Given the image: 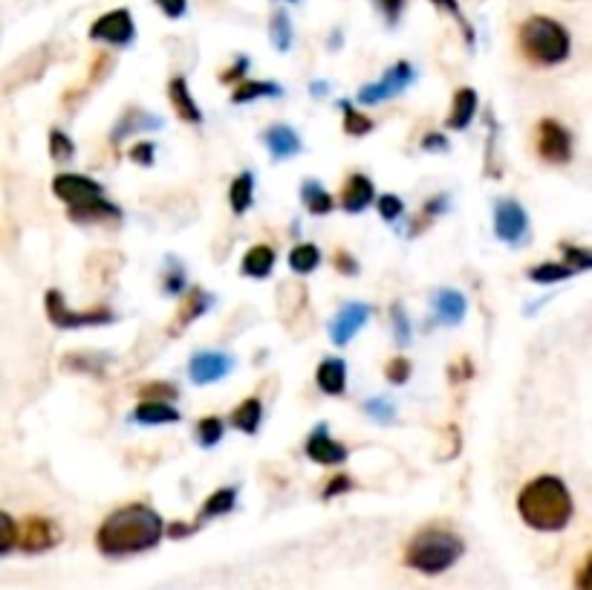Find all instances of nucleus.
Returning <instances> with one entry per match:
<instances>
[{
  "label": "nucleus",
  "instance_id": "46",
  "mask_svg": "<svg viewBox=\"0 0 592 590\" xmlns=\"http://www.w3.org/2000/svg\"><path fill=\"white\" fill-rule=\"evenodd\" d=\"M157 7L165 12V18H171V21H176V18L185 15V9H189V0H153Z\"/></svg>",
  "mask_w": 592,
  "mask_h": 590
},
{
  "label": "nucleus",
  "instance_id": "5",
  "mask_svg": "<svg viewBox=\"0 0 592 590\" xmlns=\"http://www.w3.org/2000/svg\"><path fill=\"white\" fill-rule=\"evenodd\" d=\"M465 541L456 533L428 527L410 538L405 547V565L422 576H440L463 559Z\"/></svg>",
  "mask_w": 592,
  "mask_h": 590
},
{
  "label": "nucleus",
  "instance_id": "3",
  "mask_svg": "<svg viewBox=\"0 0 592 590\" xmlns=\"http://www.w3.org/2000/svg\"><path fill=\"white\" fill-rule=\"evenodd\" d=\"M53 194L67 206L69 221L96 223L119 221V217H122L119 206L105 197V189H101L93 176L58 174L53 180Z\"/></svg>",
  "mask_w": 592,
  "mask_h": 590
},
{
  "label": "nucleus",
  "instance_id": "42",
  "mask_svg": "<svg viewBox=\"0 0 592 590\" xmlns=\"http://www.w3.org/2000/svg\"><path fill=\"white\" fill-rule=\"evenodd\" d=\"M390 313H394L396 342H399V345H408V342H410V324H408V319H405L402 307L394 304V307H390Z\"/></svg>",
  "mask_w": 592,
  "mask_h": 590
},
{
  "label": "nucleus",
  "instance_id": "7",
  "mask_svg": "<svg viewBox=\"0 0 592 590\" xmlns=\"http://www.w3.org/2000/svg\"><path fill=\"white\" fill-rule=\"evenodd\" d=\"M535 148L543 162L561 165L572 160V137L558 119H540L538 131H535Z\"/></svg>",
  "mask_w": 592,
  "mask_h": 590
},
{
  "label": "nucleus",
  "instance_id": "25",
  "mask_svg": "<svg viewBox=\"0 0 592 590\" xmlns=\"http://www.w3.org/2000/svg\"><path fill=\"white\" fill-rule=\"evenodd\" d=\"M260 420H263V403H260L258 397L244 399V403L232 411V422H235L240 431H246V435H255V431L260 429Z\"/></svg>",
  "mask_w": 592,
  "mask_h": 590
},
{
  "label": "nucleus",
  "instance_id": "45",
  "mask_svg": "<svg viewBox=\"0 0 592 590\" xmlns=\"http://www.w3.org/2000/svg\"><path fill=\"white\" fill-rule=\"evenodd\" d=\"M385 374H388V379L394 385H402V383H408V376H410V362L408 360H394L388 365V368H385Z\"/></svg>",
  "mask_w": 592,
  "mask_h": 590
},
{
  "label": "nucleus",
  "instance_id": "29",
  "mask_svg": "<svg viewBox=\"0 0 592 590\" xmlns=\"http://www.w3.org/2000/svg\"><path fill=\"white\" fill-rule=\"evenodd\" d=\"M67 371H87V374H101L107 365L105 353H67L62 360Z\"/></svg>",
  "mask_w": 592,
  "mask_h": 590
},
{
  "label": "nucleus",
  "instance_id": "43",
  "mask_svg": "<svg viewBox=\"0 0 592 590\" xmlns=\"http://www.w3.org/2000/svg\"><path fill=\"white\" fill-rule=\"evenodd\" d=\"M402 212H405L402 200L396 197V194H385V197H379V215L385 217V221H396Z\"/></svg>",
  "mask_w": 592,
  "mask_h": 590
},
{
  "label": "nucleus",
  "instance_id": "36",
  "mask_svg": "<svg viewBox=\"0 0 592 590\" xmlns=\"http://www.w3.org/2000/svg\"><path fill=\"white\" fill-rule=\"evenodd\" d=\"M18 547V524L9 513L0 509V556H7Z\"/></svg>",
  "mask_w": 592,
  "mask_h": 590
},
{
  "label": "nucleus",
  "instance_id": "24",
  "mask_svg": "<svg viewBox=\"0 0 592 590\" xmlns=\"http://www.w3.org/2000/svg\"><path fill=\"white\" fill-rule=\"evenodd\" d=\"M301 203H304L310 215H330L335 206V200L330 197L327 189L315 183V180H306V183L301 185Z\"/></svg>",
  "mask_w": 592,
  "mask_h": 590
},
{
  "label": "nucleus",
  "instance_id": "33",
  "mask_svg": "<svg viewBox=\"0 0 592 590\" xmlns=\"http://www.w3.org/2000/svg\"><path fill=\"white\" fill-rule=\"evenodd\" d=\"M570 276L572 269L567 264H538V267L529 269V278L535 285H552V281H563Z\"/></svg>",
  "mask_w": 592,
  "mask_h": 590
},
{
  "label": "nucleus",
  "instance_id": "23",
  "mask_svg": "<svg viewBox=\"0 0 592 590\" xmlns=\"http://www.w3.org/2000/svg\"><path fill=\"white\" fill-rule=\"evenodd\" d=\"M272 267H275V249L266 244L251 246L249 253H246L244 264H240L244 276H249V278H266L269 272H272Z\"/></svg>",
  "mask_w": 592,
  "mask_h": 590
},
{
  "label": "nucleus",
  "instance_id": "34",
  "mask_svg": "<svg viewBox=\"0 0 592 590\" xmlns=\"http://www.w3.org/2000/svg\"><path fill=\"white\" fill-rule=\"evenodd\" d=\"M223 435H226V426H223L220 417H205V420L197 422V443L205 446V449L220 443Z\"/></svg>",
  "mask_w": 592,
  "mask_h": 590
},
{
  "label": "nucleus",
  "instance_id": "15",
  "mask_svg": "<svg viewBox=\"0 0 592 590\" xmlns=\"http://www.w3.org/2000/svg\"><path fill=\"white\" fill-rule=\"evenodd\" d=\"M376 192H373V183L367 180L365 174H349L347 183H344L342 192V208L349 212V215H358V212H365L367 206L373 203Z\"/></svg>",
  "mask_w": 592,
  "mask_h": 590
},
{
  "label": "nucleus",
  "instance_id": "30",
  "mask_svg": "<svg viewBox=\"0 0 592 590\" xmlns=\"http://www.w3.org/2000/svg\"><path fill=\"white\" fill-rule=\"evenodd\" d=\"M319 264H321V253L315 244H298L295 249L289 253V267L295 269V272H301V276L312 272Z\"/></svg>",
  "mask_w": 592,
  "mask_h": 590
},
{
  "label": "nucleus",
  "instance_id": "2",
  "mask_svg": "<svg viewBox=\"0 0 592 590\" xmlns=\"http://www.w3.org/2000/svg\"><path fill=\"white\" fill-rule=\"evenodd\" d=\"M517 513L538 533H561L572 522L575 506H572V495L561 478L540 475L520 490Z\"/></svg>",
  "mask_w": 592,
  "mask_h": 590
},
{
  "label": "nucleus",
  "instance_id": "32",
  "mask_svg": "<svg viewBox=\"0 0 592 590\" xmlns=\"http://www.w3.org/2000/svg\"><path fill=\"white\" fill-rule=\"evenodd\" d=\"M342 110H344V133H349V137H365V133L373 131V122L367 119L362 110H356L349 101H342Z\"/></svg>",
  "mask_w": 592,
  "mask_h": 590
},
{
  "label": "nucleus",
  "instance_id": "12",
  "mask_svg": "<svg viewBox=\"0 0 592 590\" xmlns=\"http://www.w3.org/2000/svg\"><path fill=\"white\" fill-rule=\"evenodd\" d=\"M232 356H226V353H217V351H203V353H194L189 362V376L194 385H212L217 383V379H223V376L232 371Z\"/></svg>",
  "mask_w": 592,
  "mask_h": 590
},
{
  "label": "nucleus",
  "instance_id": "14",
  "mask_svg": "<svg viewBox=\"0 0 592 590\" xmlns=\"http://www.w3.org/2000/svg\"><path fill=\"white\" fill-rule=\"evenodd\" d=\"M306 458L315 460V463H324V466H335V463L347 460V446L335 443L327 435V426L321 422L319 429L310 435V440H306Z\"/></svg>",
  "mask_w": 592,
  "mask_h": 590
},
{
  "label": "nucleus",
  "instance_id": "19",
  "mask_svg": "<svg viewBox=\"0 0 592 590\" xmlns=\"http://www.w3.org/2000/svg\"><path fill=\"white\" fill-rule=\"evenodd\" d=\"M319 388L324 394H330V397H338V394H344V388H347V365H344V360H335V356H330V360H324L319 365Z\"/></svg>",
  "mask_w": 592,
  "mask_h": 590
},
{
  "label": "nucleus",
  "instance_id": "41",
  "mask_svg": "<svg viewBox=\"0 0 592 590\" xmlns=\"http://www.w3.org/2000/svg\"><path fill=\"white\" fill-rule=\"evenodd\" d=\"M431 3H433V7H440L442 12H449V15H454L456 21H460V26H463L465 41H469V44H474V32H471V23L465 21L463 9H460V3H456V0H431Z\"/></svg>",
  "mask_w": 592,
  "mask_h": 590
},
{
  "label": "nucleus",
  "instance_id": "54",
  "mask_svg": "<svg viewBox=\"0 0 592 590\" xmlns=\"http://www.w3.org/2000/svg\"><path fill=\"white\" fill-rule=\"evenodd\" d=\"M422 148H426V151H445V139L442 137H437V133H433V137H426L422 139Z\"/></svg>",
  "mask_w": 592,
  "mask_h": 590
},
{
  "label": "nucleus",
  "instance_id": "50",
  "mask_svg": "<svg viewBox=\"0 0 592 590\" xmlns=\"http://www.w3.org/2000/svg\"><path fill=\"white\" fill-rule=\"evenodd\" d=\"M349 486H353V483H349V478H347V475L333 478V481H330L327 490H324V498H333V495H338V492H347Z\"/></svg>",
  "mask_w": 592,
  "mask_h": 590
},
{
  "label": "nucleus",
  "instance_id": "6",
  "mask_svg": "<svg viewBox=\"0 0 592 590\" xmlns=\"http://www.w3.org/2000/svg\"><path fill=\"white\" fill-rule=\"evenodd\" d=\"M44 307H46V315H50V322L62 330L96 328V324L114 322V313H110L107 307H93V310H84V313H78V310H69L67 299H64V292H58V290L46 292Z\"/></svg>",
  "mask_w": 592,
  "mask_h": 590
},
{
  "label": "nucleus",
  "instance_id": "31",
  "mask_svg": "<svg viewBox=\"0 0 592 590\" xmlns=\"http://www.w3.org/2000/svg\"><path fill=\"white\" fill-rule=\"evenodd\" d=\"M160 125H162V119H157V116H144L142 110L133 108L122 116V122L116 125L114 142H119V139H122L128 131H139V128H160Z\"/></svg>",
  "mask_w": 592,
  "mask_h": 590
},
{
  "label": "nucleus",
  "instance_id": "13",
  "mask_svg": "<svg viewBox=\"0 0 592 590\" xmlns=\"http://www.w3.org/2000/svg\"><path fill=\"white\" fill-rule=\"evenodd\" d=\"M367 319H370V307L367 304H347L342 313L335 315L333 324H330V339L335 345H347L349 339L356 336L358 330L365 328Z\"/></svg>",
  "mask_w": 592,
  "mask_h": 590
},
{
  "label": "nucleus",
  "instance_id": "40",
  "mask_svg": "<svg viewBox=\"0 0 592 590\" xmlns=\"http://www.w3.org/2000/svg\"><path fill=\"white\" fill-rule=\"evenodd\" d=\"M563 255H567V267L572 272H584L592 267V255L586 253L584 246H563Z\"/></svg>",
  "mask_w": 592,
  "mask_h": 590
},
{
  "label": "nucleus",
  "instance_id": "21",
  "mask_svg": "<svg viewBox=\"0 0 592 590\" xmlns=\"http://www.w3.org/2000/svg\"><path fill=\"white\" fill-rule=\"evenodd\" d=\"M208 307H212V296H208V292L191 290L183 299V304H180V313H176V322L174 328H171V333H180V330L189 328V324L194 322V319H200Z\"/></svg>",
  "mask_w": 592,
  "mask_h": 590
},
{
  "label": "nucleus",
  "instance_id": "16",
  "mask_svg": "<svg viewBox=\"0 0 592 590\" xmlns=\"http://www.w3.org/2000/svg\"><path fill=\"white\" fill-rule=\"evenodd\" d=\"M168 99H171V105H174L180 119H185V122H191V125L203 122V114H200L197 101H194V96H191L189 82H185L183 76H174L171 82H168Z\"/></svg>",
  "mask_w": 592,
  "mask_h": 590
},
{
  "label": "nucleus",
  "instance_id": "18",
  "mask_svg": "<svg viewBox=\"0 0 592 590\" xmlns=\"http://www.w3.org/2000/svg\"><path fill=\"white\" fill-rule=\"evenodd\" d=\"M266 146H269L275 160H289V157H295L301 151V137L289 125H272L266 131Z\"/></svg>",
  "mask_w": 592,
  "mask_h": 590
},
{
  "label": "nucleus",
  "instance_id": "48",
  "mask_svg": "<svg viewBox=\"0 0 592 590\" xmlns=\"http://www.w3.org/2000/svg\"><path fill=\"white\" fill-rule=\"evenodd\" d=\"M335 269H338V272H344V276H356L358 264L353 255L344 253V249H338V253H335Z\"/></svg>",
  "mask_w": 592,
  "mask_h": 590
},
{
  "label": "nucleus",
  "instance_id": "28",
  "mask_svg": "<svg viewBox=\"0 0 592 590\" xmlns=\"http://www.w3.org/2000/svg\"><path fill=\"white\" fill-rule=\"evenodd\" d=\"M281 87L275 85V82H240L232 93V101L235 105H244V101H255L263 99V96H281Z\"/></svg>",
  "mask_w": 592,
  "mask_h": 590
},
{
  "label": "nucleus",
  "instance_id": "47",
  "mask_svg": "<svg viewBox=\"0 0 592 590\" xmlns=\"http://www.w3.org/2000/svg\"><path fill=\"white\" fill-rule=\"evenodd\" d=\"M381 9V15L388 18V23H396L399 21V15H402V9H405V0H376Z\"/></svg>",
  "mask_w": 592,
  "mask_h": 590
},
{
  "label": "nucleus",
  "instance_id": "8",
  "mask_svg": "<svg viewBox=\"0 0 592 590\" xmlns=\"http://www.w3.org/2000/svg\"><path fill=\"white\" fill-rule=\"evenodd\" d=\"M93 41H105V44L114 46H128L130 41L137 39V23L128 9H114V12H105L101 18H96L90 26Z\"/></svg>",
  "mask_w": 592,
  "mask_h": 590
},
{
  "label": "nucleus",
  "instance_id": "38",
  "mask_svg": "<svg viewBox=\"0 0 592 590\" xmlns=\"http://www.w3.org/2000/svg\"><path fill=\"white\" fill-rule=\"evenodd\" d=\"M50 153H53V160H73L76 146H73V139H69L67 133L53 128V131H50Z\"/></svg>",
  "mask_w": 592,
  "mask_h": 590
},
{
  "label": "nucleus",
  "instance_id": "27",
  "mask_svg": "<svg viewBox=\"0 0 592 590\" xmlns=\"http://www.w3.org/2000/svg\"><path fill=\"white\" fill-rule=\"evenodd\" d=\"M237 504V490L235 486H226V490H217L214 495H208V501L200 509V518H217V515L232 513ZM197 518V522H200Z\"/></svg>",
  "mask_w": 592,
  "mask_h": 590
},
{
  "label": "nucleus",
  "instance_id": "37",
  "mask_svg": "<svg viewBox=\"0 0 592 590\" xmlns=\"http://www.w3.org/2000/svg\"><path fill=\"white\" fill-rule=\"evenodd\" d=\"M139 397L142 399H157V403H171V399L180 397L171 383H144L139 385Z\"/></svg>",
  "mask_w": 592,
  "mask_h": 590
},
{
  "label": "nucleus",
  "instance_id": "17",
  "mask_svg": "<svg viewBox=\"0 0 592 590\" xmlns=\"http://www.w3.org/2000/svg\"><path fill=\"white\" fill-rule=\"evenodd\" d=\"M477 90H471V87H463V90L456 93L454 101H451V114H449V128L451 131H465L471 125V119L477 116Z\"/></svg>",
  "mask_w": 592,
  "mask_h": 590
},
{
  "label": "nucleus",
  "instance_id": "11",
  "mask_svg": "<svg viewBox=\"0 0 592 590\" xmlns=\"http://www.w3.org/2000/svg\"><path fill=\"white\" fill-rule=\"evenodd\" d=\"M529 229V215L517 206L515 200H500L494 206V235L506 244H517Z\"/></svg>",
  "mask_w": 592,
  "mask_h": 590
},
{
  "label": "nucleus",
  "instance_id": "26",
  "mask_svg": "<svg viewBox=\"0 0 592 590\" xmlns=\"http://www.w3.org/2000/svg\"><path fill=\"white\" fill-rule=\"evenodd\" d=\"M251 200H255V176L249 171L235 176V183H232V192H228V203H232V212L235 215H244L246 208L251 206Z\"/></svg>",
  "mask_w": 592,
  "mask_h": 590
},
{
  "label": "nucleus",
  "instance_id": "39",
  "mask_svg": "<svg viewBox=\"0 0 592 590\" xmlns=\"http://www.w3.org/2000/svg\"><path fill=\"white\" fill-rule=\"evenodd\" d=\"M365 411H367V415H370L376 422H394V417H396L394 403H390V399H381V397L367 399V403H365Z\"/></svg>",
  "mask_w": 592,
  "mask_h": 590
},
{
  "label": "nucleus",
  "instance_id": "53",
  "mask_svg": "<svg viewBox=\"0 0 592 590\" xmlns=\"http://www.w3.org/2000/svg\"><path fill=\"white\" fill-rule=\"evenodd\" d=\"M246 69H249V58H237L235 67L228 69V73H220V78L223 82H235V78L240 76V73H246Z\"/></svg>",
  "mask_w": 592,
  "mask_h": 590
},
{
  "label": "nucleus",
  "instance_id": "49",
  "mask_svg": "<svg viewBox=\"0 0 592 590\" xmlns=\"http://www.w3.org/2000/svg\"><path fill=\"white\" fill-rule=\"evenodd\" d=\"M183 287H185L183 269H180V267L171 269V272H168V278H165V292H168V296H176V292H183Z\"/></svg>",
  "mask_w": 592,
  "mask_h": 590
},
{
  "label": "nucleus",
  "instance_id": "10",
  "mask_svg": "<svg viewBox=\"0 0 592 590\" xmlns=\"http://www.w3.org/2000/svg\"><path fill=\"white\" fill-rule=\"evenodd\" d=\"M58 541H62L58 527H55L50 518L30 515L26 522L18 524V547H21L23 553H44L58 545Z\"/></svg>",
  "mask_w": 592,
  "mask_h": 590
},
{
  "label": "nucleus",
  "instance_id": "22",
  "mask_svg": "<svg viewBox=\"0 0 592 590\" xmlns=\"http://www.w3.org/2000/svg\"><path fill=\"white\" fill-rule=\"evenodd\" d=\"M433 307H437V315H440L445 324H460L465 319V296L456 290H440L437 299H433Z\"/></svg>",
  "mask_w": 592,
  "mask_h": 590
},
{
  "label": "nucleus",
  "instance_id": "35",
  "mask_svg": "<svg viewBox=\"0 0 592 590\" xmlns=\"http://www.w3.org/2000/svg\"><path fill=\"white\" fill-rule=\"evenodd\" d=\"M269 32H272L275 46H278L281 53H287L289 44H292V26H289L287 12H275L272 23H269Z\"/></svg>",
  "mask_w": 592,
  "mask_h": 590
},
{
  "label": "nucleus",
  "instance_id": "20",
  "mask_svg": "<svg viewBox=\"0 0 592 590\" xmlns=\"http://www.w3.org/2000/svg\"><path fill=\"white\" fill-rule=\"evenodd\" d=\"M133 420L142 422V426H165V422H180V411L171 403L142 399L133 411Z\"/></svg>",
  "mask_w": 592,
  "mask_h": 590
},
{
  "label": "nucleus",
  "instance_id": "1",
  "mask_svg": "<svg viewBox=\"0 0 592 590\" xmlns=\"http://www.w3.org/2000/svg\"><path fill=\"white\" fill-rule=\"evenodd\" d=\"M162 536H165V522L157 509L144 504H128L101 522L96 533V547L110 559H122V556L153 550Z\"/></svg>",
  "mask_w": 592,
  "mask_h": 590
},
{
  "label": "nucleus",
  "instance_id": "4",
  "mask_svg": "<svg viewBox=\"0 0 592 590\" xmlns=\"http://www.w3.org/2000/svg\"><path fill=\"white\" fill-rule=\"evenodd\" d=\"M517 46L526 55V62L538 67H555L570 58L572 39L561 21L549 15H531L517 30Z\"/></svg>",
  "mask_w": 592,
  "mask_h": 590
},
{
  "label": "nucleus",
  "instance_id": "51",
  "mask_svg": "<svg viewBox=\"0 0 592 590\" xmlns=\"http://www.w3.org/2000/svg\"><path fill=\"white\" fill-rule=\"evenodd\" d=\"M575 590H590V556L581 561V568L575 573Z\"/></svg>",
  "mask_w": 592,
  "mask_h": 590
},
{
  "label": "nucleus",
  "instance_id": "44",
  "mask_svg": "<svg viewBox=\"0 0 592 590\" xmlns=\"http://www.w3.org/2000/svg\"><path fill=\"white\" fill-rule=\"evenodd\" d=\"M153 157H157V146L153 142H137L130 148V160L139 162V165H153Z\"/></svg>",
  "mask_w": 592,
  "mask_h": 590
},
{
  "label": "nucleus",
  "instance_id": "9",
  "mask_svg": "<svg viewBox=\"0 0 592 590\" xmlns=\"http://www.w3.org/2000/svg\"><path fill=\"white\" fill-rule=\"evenodd\" d=\"M413 76H417V73H413V67H410L408 62H396L379 82L362 87L358 101H362V105H379V101L385 99H394V96H399V93L413 82Z\"/></svg>",
  "mask_w": 592,
  "mask_h": 590
},
{
  "label": "nucleus",
  "instance_id": "52",
  "mask_svg": "<svg viewBox=\"0 0 592 590\" xmlns=\"http://www.w3.org/2000/svg\"><path fill=\"white\" fill-rule=\"evenodd\" d=\"M110 55H96V67H93V82H101V78H105V73L107 69H110Z\"/></svg>",
  "mask_w": 592,
  "mask_h": 590
}]
</instances>
